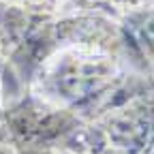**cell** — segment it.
Masks as SVG:
<instances>
[{
	"instance_id": "obj_1",
	"label": "cell",
	"mask_w": 154,
	"mask_h": 154,
	"mask_svg": "<svg viewBox=\"0 0 154 154\" xmlns=\"http://www.w3.org/2000/svg\"><path fill=\"white\" fill-rule=\"evenodd\" d=\"M137 77L143 75L133 73L116 54L66 47L41 69L30 90L86 122H96L126 101L146 94L137 86Z\"/></svg>"
},
{
	"instance_id": "obj_2",
	"label": "cell",
	"mask_w": 154,
	"mask_h": 154,
	"mask_svg": "<svg viewBox=\"0 0 154 154\" xmlns=\"http://www.w3.org/2000/svg\"><path fill=\"white\" fill-rule=\"evenodd\" d=\"M118 58L137 75L154 69V5L118 19Z\"/></svg>"
},
{
	"instance_id": "obj_3",
	"label": "cell",
	"mask_w": 154,
	"mask_h": 154,
	"mask_svg": "<svg viewBox=\"0 0 154 154\" xmlns=\"http://www.w3.org/2000/svg\"><path fill=\"white\" fill-rule=\"evenodd\" d=\"M154 0H64L60 11H73V13H101L113 19H120L122 15L152 7Z\"/></svg>"
},
{
	"instance_id": "obj_4",
	"label": "cell",
	"mask_w": 154,
	"mask_h": 154,
	"mask_svg": "<svg viewBox=\"0 0 154 154\" xmlns=\"http://www.w3.org/2000/svg\"><path fill=\"white\" fill-rule=\"evenodd\" d=\"M2 2L28 7V9H41V11H60L64 0H2Z\"/></svg>"
},
{
	"instance_id": "obj_5",
	"label": "cell",
	"mask_w": 154,
	"mask_h": 154,
	"mask_svg": "<svg viewBox=\"0 0 154 154\" xmlns=\"http://www.w3.org/2000/svg\"><path fill=\"white\" fill-rule=\"evenodd\" d=\"M0 154H22V150H19V148L7 137L2 124H0Z\"/></svg>"
},
{
	"instance_id": "obj_6",
	"label": "cell",
	"mask_w": 154,
	"mask_h": 154,
	"mask_svg": "<svg viewBox=\"0 0 154 154\" xmlns=\"http://www.w3.org/2000/svg\"><path fill=\"white\" fill-rule=\"evenodd\" d=\"M5 77V60H2V51H0V82Z\"/></svg>"
},
{
	"instance_id": "obj_7",
	"label": "cell",
	"mask_w": 154,
	"mask_h": 154,
	"mask_svg": "<svg viewBox=\"0 0 154 154\" xmlns=\"http://www.w3.org/2000/svg\"><path fill=\"white\" fill-rule=\"evenodd\" d=\"M2 113H5V101H2V90H0V122H2Z\"/></svg>"
}]
</instances>
